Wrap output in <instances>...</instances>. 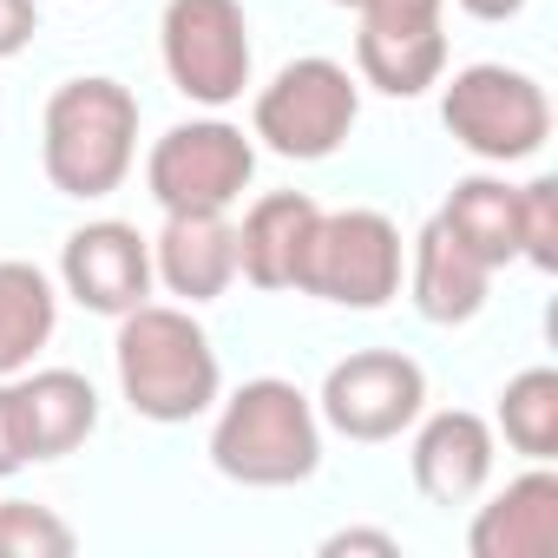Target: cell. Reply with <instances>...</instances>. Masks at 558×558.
I'll list each match as a JSON object with an SVG mask.
<instances>
[{"instance_id":"cell-22","label":"cell","mask_w":558,"mask_h":558,"mask_svg":"<svg viewBox=\"0 0 558 558\" xmlns=\"http://www.w3.org/2000/svg\"><path fill=\"white\" fill-rule=\"evenodd\" d=\"M519 256L532 269H558V178L519 184Z\"/></svg>"},{"instance_id":"cell-6","label":"cell","mask_w":558,"mask_h":558,"mask_svg":"<svg viewBox=\"0 0 558 558\" xmlns=\"http://www.w3.org/2000/svg\"><path fill=\"white\" fill-rule=\"evenodd\" d=\"M296 290L342 303V310H381L401 296V230L381 210H323L296 269Z\"/></svg>"},{"instance_id":"cell-13","label":"cell","mask_w":558,"mask_h":558,"mask_svg":"<svg viewBox=\"0 0 558 558\" xmlns=\"http://www.w3.org/2000/svg\"><path fill=\"white\" fill-rule=\"evenodd\" d=\"M473 558H551L558 551V473H545V460H532V473L506 480L466 532Z\"/></svg>"},{"instance_id":"cell-9","label":"cell","mask_w":558,"mask_h":558,"mask_svg":"<svg viewBox=\"0 0 558 558\" xmlns=\"http://www.w3.org/2000/svg\"><path fill=\"white\" fill-rule=\"evenodd\" d=\"M421 408H427V375L401 349H362L336 362L316 395V414L349 440H395L421 421Z\"/></svg>"},{"instance_id":"cell-16","label":"cell","mask_w":558,"mask_h":558,"mask_svg":"<svg viewBox=\"0 0 558 558\" xmlns=\"http://www.w3.org/2000/svg\"><path fill=\"white\" fill-rule=\"evenodd\" d=\"M408 290H414V310L440 329L453 323H473L486 310V290H493V269L460 243L447 236V223L434 217L421 236H414V263H408Z\"/></svg>"},{"instance_id":"cell-17","label":"cell","mask_w":558,"mask_h":558,"mask_svg":"<svg viewBox=\"0 0 558 558\" xmlns=\"http://www.w3.org/2000/svg\"><path fill=\"white\" fill-rule=\"evenodd\" d=\"M14 388H21V414H27V447H34V460H60V453H73V447L93 440V427H99V395H93V381H86L80 368H34V375L14 381Z\"/></svg>"},{"instance_id":"cell-15","label":"cell","mask_w":558,"mask_h":558,"mask_svg":"<svg viewBox=\"0 0 558 558\" xmlns=\"http://www.w3.org/2000/svg\"><path fill=\"white\" fill-rule=\"evenodd\" d=\"M316 217H323V204L310 191L256 197L236 223V276H250L256 290H296V269H303Z\"/></svg>"},{"instance_id":"cell-23","label":"cell","mask_w":558,"mask_h":558,"mask_svg":"<svg viewBox=\"0 0 558 558\" xmlns=\"http://www.w3.org/2000/svg\"><path fill=\"white\" fill-rule=\"evenodd\" d=\"M34 460L27 447V414H21V388L14 381H0V480H14L21 466Z\"/></svg>"},{"instance_id":"cell-8","label":"cell","mask_w":558,"mask_h":558,"mask_svg":"<svg viewBox=\"0 0 558 558\" xmlns=\"http://www.w3.org/2000/svg\"><path fill=\"white\" fill-rule=\"evenodd\" d=\"M165 73L197 106H230L250 86V21L236 0H165Z\"/></svg>"},{"instance_id":"cell-21","label":"cell","mask_w":558,"mask_h":558,"mask_svg":"<svg viewBox=\"0 0 558 558\" xmlns=\"http://www.w3.org/2000/svg\"><path fill=\"white\" fill-rule=\"evenodd\" d=\"M80 538L53 506L34 499H0V558H66Z\"/></svg>"},{"instance_id":"cell-5","label":"cell","mask_w":558,"mask_h":558,"mask_svg":"<svg viewBox=\"0 0 558 558\" xmlns=\"http://www.w3.org/2000/svg\"><path fill=\"white\" fill-rule=\"evenodd\" d=\"M355 119H362V86L349 80V66L310 53L256 93L250 138H263L276 158H329L355 132Z\"/></svg>"},{"instance_id":"cell-27","label":"cell","mask_w":558,"mask_h":558,"mask_svg":"<svg viewBox=\"0 0 558 558\" xmlns=\"http://www.w3.org/2000/svg\"><path fill=\"white\" fill-rule=\"evenodd\" d=\"M336 8H362V0H336Z\"/></svg>"},{"instance_id":"cell-18","label":"cell","mask_w":558,"mask_h":558,"mask_svg":"<svg viewBox=\"0 0 558 558\" xmlns=\"http://www.w3.org/2000/svg\"><path fill=\"white\" fill-rule=\"evenodd\" d=\"M447 236H460L486 269L519 263V184L506 178H460L440 204Z\"/></svg>"},{"instance_id":"cell-19","label":"cell","mask_w":558,"mask_h":558,"mask_svg":"<svg viewBox=\"0 0 558 558\" xmlns=\"http://www.w3.org/2000/svg\"><path fill=\"white\" fill-rule=\"evenodd\" d=\"M60 323V296L47 283V269L34 263H0V381H14Z\"/></svg>"},{"instance_id":"cell-26","label":"cell","mask_w":558,"mask_h":558,"mask_svg":"<svg viewBox=\"0 0 558 558\" xmlns=\"http://www.w3.org/2000/svg\"><path fill=\"white\" fill-rule=\"evenodd\" d=\"M460 8H466L473 21H512V14L525 8V0H460Z\"/></svg>"},{"instance_id":"cell-4","label":"cell","mask_w":558,"mask_h":558,"mask_svg":"<svg viewBox=\"0 0 558 558\" xmlns=\"http://www.w3.org/2000/svg\"><path fill=\"white\" fill-rule=\"evenodd\" d=\"M440 119L453 132V145H466L486 165H519L551 138V99L532 73L519 66H460L440 93Z\"/></svg>"},{"instance_id":"cell-25","label":"cell","mask_w":558,"mask_h":558,"mask_svg":"<svg viewBox=\"0 0 558 558\" xmlns=\"http://www.w3.org/2000/svg\"><path fill=\"white\" fill-rule=\"evenodd\" d=\"M34 34H40V8H34V0H0V60H14Z\"/></svg>"},{"instance_id":"cell-12","label":"cell","mask_w":558,"mask_h":558,"mask_svg":"<svg viewBox=\"0 0 558 558\" xmlns=\"http://www.w3.org/2000/svg\"><path fill=\"white\" fill-rule=\"evenodd\" d=\"M151 276L184 303H217L236 283V223H223V210H165Z\"/></svg>"},{"instance_id":"cell-20","label":"cell","mask_w":558,"mask_h":558,"mask_svg":"<svg viewBox=\"0 0 558 558\" xmlns=\"http://www.w3.org/2000/svg\"><path fill=\"white\" fill-rule=\"evenodd\" d=\"M499 434L525 460H551L558 453V368H525V375L506 381V395H499Z\"/></svg>"},{"instance_id":"cell-2","label":"cell","mask_w":558,"mask_h":558,"mask_svg":"<svg viewBox=\"0 0 558 558\" xmlns=\"http://www.w3.org/2000/svg\"><path fill=\"white\" fill-rule=\"evenodd\" d=\"M138 158V99L132 86L86 73L47 99L40 119V165L60 197H112Z\"/></svg>"},{"instance_id":"cell-1","label":"cell","mask_w":558,"mask_h":558,"mask_svg":"<svg viewBox=\"0 0 558 558\" xmlns=\"http://www.w3.org/2000/svg\"><path fill=\"white\" fill-rule=\"evenodd\" d=\"M112 362H119V388H125L132 414H145L158 427H178V421H197L204 408H217L223 368L191 310H171V303L125 310Z\"/></svg>"},{"instance_id":"cell-10","label":"cell","mask_w":558,"mask_h":558,"mask_svg":"<svg viewBox=\"0 0 558 558\" xmlns=\"http://www.w3.org/2000/svg\"><path fill=\"white\" fill-rule=\"evenodd\" d=\"M447 0H362V34L355 66L388 99H421L447 73V34H440Z\"/></svg>"},{"instance_id":"cell-3","label":"cell","mask_w":558,"mask_h":558,"mask_svg":"<svg viewBox=\"0 0 558 558\" xmlns=\"http://www.w3.org/2000/svg\"><path fill=\"white\" fill-rule=\"evenodd\" d=\"M210 466L236 486H296L323 466V414L296 381L256 375L243 381L217 427H210Z\"/></svg>"},{"instance_id":"cell-24","label":"cell","mask_w":558,"mask_h":558,"mask_svg":"<svg viewBox=\"0 0 558 558\" xmlns=\"http://www.w3.org/2000/svg\"><path fill=\"white\" fill-rule=\"evenodd\" d=\"M349 551L401 558V538H395V532H368V525H349V532H329V538H323V558H349Z\"/></svg>"},{"instance_id":"cell-11","label":"cell","mask_w":558,"mask_h":558,"mask_svg":"<svg viewBox=\"0 0 558 558\" xmlns=\"http://www.w3.org/2000/svg\"><path fill=\"white\" fill-rule=\"evenodd\" d=\"M60 283L80 310L93 316H125L151 296V243L119 223V217H99V223H80L60 250Z\"/></svg>"},{"instance_id":"cell-14","label":"cell","mask_w":558,"mask_h":558,"mask_svg":"<svg viewBox=\"0 0 558 558\" xmlns=\"http://www.w3.org/2000/svg\"><path fill=\"white\" fill-rule=\"evenodd\" d=\"M414 486L434 499V506H466L480 499V486L493 480V427L466 408H447V414H427L421 434H414Z\"/></svg>"},{"instance_id":"cell-7","label":"cell","mask_w":558,"mask_h":558,"mask_svg":"<svg viewBox=\"0 0 558 558\" xmlns=\"http://www.w3.org/2000/svg\"><path fill=\"white\" fill-rule=\"evenodd\" d=\"M256 178V145L230 119H184L145 158V191L158 210H230Z\"/></svg>"}]
</instances>
